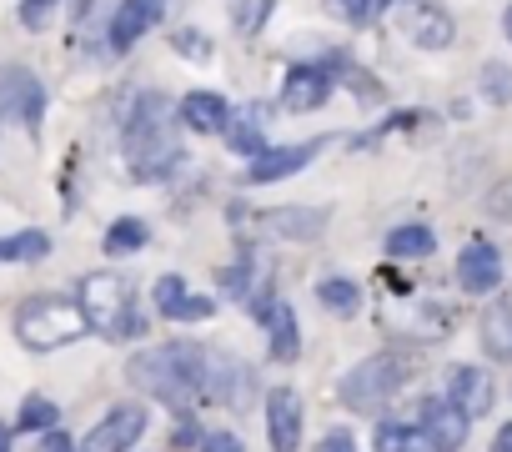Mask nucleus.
<instances>
[{"label": "nucleus", "mask_w": 512, "mask_h": 452, "mask_svg": "<svg viewBox=\"0 0 512 452\" xmlns=\"http://www.w3.org/2000/svg\"><path fill=\"white\" fill-rule=\"evenodd\" d=\"M201 367H206L201 342H166V347H151V352L131 357V382L181 412L201 392Z\"/></svg>", "instance_id": "f257e3e1"}, {"label": "nucleus", "mask_w": 512, "mask_h": 452, "mask_svg": "<svg viewBox=\"0 0 512 452\" xmlns=\"http://www.w3.org/2000/svg\"><path fill=\"white\" fill-rule=\"evenodd\" d=\"M412 367H417V357H412V352L387 347V352H377V357L357 362V367L342 377V402H347L352 412H382V407L407 387Z\"/></svg>", "instance_id": "f03ea898"}, {"label": "nucleus", "mask_w": 512, "mask_h": 452, "mask_svg": "<svg viewBox=\"0 0 512 452\" xmlns=\"http://www.w3.org/2000/svg\"><path fill=\"white\" fill-rule=\"evenodd\" d=\"M176 156H181V146L171 136L166 101L161 96H146L141 111H136V121H131V131H126V161H131V171L141 181H156V176H166L176 166Z\"/></svg>", "instance_id": "7ed1b4c3"}, {"label": "nucleus", "mask_w": 512, "mask_h": 452, "mask_svg": "<svg viewBox=\"0 0 512 452\" xmlns=\"http://www.w3.org/2000/svg\"><path fill=\"white\" fill-rule=\"evenodd\" d=\"M86 332H91L86 312H81L76 302H66V297H31V302H21V312H16V337H21V347H31V352L71 347V342L86 337Z\"/></svg>", "instance_id": "20e7f679"}, {"label": "nucleus", "mask_w": 512, "mask_h": 452, "mask_svg": "<svg viewBox=\"0 0 512 452\" xmlns=\"http://www.w3.org/2000/svg\"><path fill=\"white\" fill-rule=\"evenodd\" d=\"M76 307L86 312L91 332H101V337H131L141 327V317L131 312L136 307L131 302V282L121 272H91V277H81Z\"/></svg>", "instance_id": "39448f33"}, {"label": "nucleus", "mask_w": 512, "mask_h": 452, "mask_svg": "<svg viewBox=\"0 0 512 452\" xmlns=\"http://www.w3.org/2000/svg\"><path fill=\"white\" fill-rule=\"evenodd\" d=\"M201 392L231 412H241L251 402V367L226 357V352H206V367H201Z\"/></svg>", "instance_id": "423d86ee"}, {"label": "nucleus", "mask_w": 512, "mask_h": 452, "mask_svg": "<svg viewBox=\"0 0 512 452\" xmlns=\"http://www.w3.org/2000/svg\"><path fill=\"white\" fill-rule=\"evenodd\" d=\"M141 432H146V407L141 402H121V407H111L91 427V437L81 442V452H131L141 442Z\"/></svg>", "instance_id": "0eeeda50"}, {"label": "nucleus", "mask_w": 512, "mask_h": 452, "mask_svg": "<svg viewBox=\"0 0 512 452\" xmlns=\"http://www.w3.org/2000/svg\"><path fill=\"white\" fill-rule=\"evenodd\" d=\"M447 402H452L467 422H472V417H487L492 402H497L492 372H487V367H472V362L452 367V377H447Z\"/></svg>", "instance_id": "6e6552de"}, {"label": "nucleus", "mask_w": 512, "mask_h": 452, "mask_svg": "<svg viewBox=\"0 0 512 452\" xmlns=\"http://www.w3.org/2000/svg\"><path fill=\"white\" fill-rule=\"evenodd\" d=\"M417 427L432 437L437 452H457L467 442V417L447 402V397H422L417 402Z\"/></svg>", "instance_id": "1a4fd4ad"}, {"label": "nucleus", "mask_w": 512, "mask_h": 452, "mask_svg": "<svg viewBox=\"0 0 512 452\" xmlns=\"http://www.w3.org/2000/svg\"><path fill=\"white\" fill-rule=\"evenodd\" d=\"M267 437H272V452H297L302 447V397H297V387H272Z\"/></svg>", "instance_id": "9d476101"}, {"label": "nucleus", "mask_w": 512, "mask_h": 452, "mask_svg": "<svg viewBox=\"0 0 512 452\" xmlns=\"http://www.w3.org/2000/svg\"><path fill=\"white\" fill-rule=\"evenodd\" d=\"M161 16H166V0H121L116 16H111V26H106L111 51H131Z\"/></svg>", "instance_id": "9b49d317"}, {"label": "nucleus", "mask_w": 512, "mask_h": 452, "mask_svg": "<svg viewBox=\"0 0 512 452\" xmlns=\"http://www.w3.org/2000/svg\"><path fill=\"white\" fill-rule=\"evenodd\" d=\"M327 141H297V146H267L262 156H256L251 166H246V176L256 181V186H267V181H282V176H297L307 161H317V151H322Z\"/></svg>", "instance_id": "f8f14e48"}, {"label": "nucleus", "mask_w": 512, "mask_h": 452, "mask_svg": "<svg viewBox=\"0 0 512 452\" xmlns=\"http://www.w3.org/2000/svg\"><path fill=\"white\" fill-rule=\"evenodd\" d=\"M327 96H332V71L327 66L302 61V66L287 71V86H282V106L287 111H317V106H327Z\"/></svg>", "instance_id": "ddd939ff"}, {"label": "nucleus", "mask_w": 512, "mask_h": 452, "mask_svg": "<svg viewBox=\"0 0 512 452\" xmlns=\"http://www.w3.org/2000/svg\"><path fill=\"white\" fill-rule=\"evenodd\" d=\"M457 282H462V292H472V297L492 292V287L502 282V257H497V247H492V242H467L462 257H457Z\"/></svg>", "instance_id": "4468645a"}, {"label": "nucleus", "mask_w": 512, "mask_h": 452, "mask_svg": "<svg viewBox=\"0 0 512 452\" xmlns=\"http://www.w3.org/2000/svg\"><path fill=\"white\" fill-rule=\"evenodd\" d=\"M402 36H407L412 46H422V51H442V46H452V21H447L442 6H432V0H417V6L402 16Z\"/></svg>", "instance_id": "2eb2a0df"}, {"label": "nucleus", "mask_w": 512, "mask_h": 452, "mask_svg": "<svg viewBox=\"0 0 512 452\" xmlns=\"http://www.w3.org/2000/svg\"><path fill=\"white\" fill-rule=\"evenodd\" d=\"M0 106H11V111L36 131V126H41L46 91H41V81H36V76H26V71H0Z\"/></svg>", "instance_id": "dca6fc26"}, {"label": "nucleus", "mask_w": 512, "mask_h": 452, "mask_svg": "<svg viewBox=\"0 0 512 452\" xmlns=\"http://www.w3.org/2000/svg\"><path fill=\"white\" fill-rule=\"evenodd\" d=\"M176 116H181V126H186V131H196V136H216V131H226L231 106H226L216 91H191V96H181Z\"/></svg>", "instance_id": "f3484780"}, {"label": "nucleus", "mask_w": 512, "mask_h": 452, "mask_svg": "<svg viewBox=\"0 0 512 452\" xmlns=\"http://www.w3.org/2000/svg\"><path fill=\"white\" fill-rule=\"evenodd\" d=\"M262 221H267V232H272V237L312 242V237H322V221H327V211H322V206H277V211H267Z\"/></svg>", "instance_id": "a211bd4d"}, {"label": "nucleus", "mask_w": 512, "mask_h": 452, "mask_svg": "<svg viewBox=\"0 0 512 452\" xmlns=\"http://www.w3.org/2000/svg\"><path fill=\"white\" fill-rule=\"evenodd\" d=\"M267 342H272V357L277 362H297L302 357V327H297V312L287 302H272V312H267Z\"/></svg>", "instance_id": "6ab92c4d"}, {"label": "nucleus", "mask_w": 512, "mask_h": 452, "mask_svg": "<svg viewBox=\"0 0 512 452\" xmlns=\"http://www.w3.org/2000/svg\"><path fill=\"white\" fill-rule=\"evenodd\" d=\"M482 347L487 357H512V297H497L487 312H482Z\"/></svg>", "instance_id": "aec40b11"}, {"label": "nucleus", "mask_w": 512, "mask_h": 452, "mask_svg": "<svg viewBox=\"0 0 512 452\" xmlns=\"http://www.w3.org/2000/svg\"><path fill=\"white\" fill-rule=\"evenodd\" d=\"M226 146L236 151V156H262L267 151V136H262V111H231V121H226Z\"/></svg>", "instance_id": "412c9836"}, {"label": "nucleus", "mask_w": 512, "mask_h": 452, "mask_svg": "<svg viewBox=\"0 0 512 452\" xmlns=\"http://www.w3.org/2000/svg\"><path fill=\"white\" fill-rule=\"evenodd\" d=\"M377 452H437V447H432V437H427L422 427L387 417V422L377 427Z\"/></svg>", "instance_id": "4be33fe9"}, {"label": "nucleus", "mask_w": 512, "mask_h": 452, "mask_svg": "<svg viewBox=\"0 0 512 452\" xmlns=\"http://www.w3.org/2000/svg\"><path fill=\"white\" fill-rule=\"evenodd\" d=\"M146 242H151V226H146L141 216H121V221H111V232L101 237L106 257H126V252H141Z\"/></svg>", "instance_id": "5701e85b"}, {"label": "nucleus", "mask_w": 512, "mask_h": 452, "mask_svg": "<svg viewBox=\"0 0 512 452\" xmlns=\"http://www.w3.org/2000/svg\"><path fill=\"white\" fill-rule=\"evenodd\" d=\"M437 247V237H432V226H392V232H387V252L392 257H427Z\"/></svg>", "instance_id": "b1692460"}, {"label": "nucleus", "mask_w": 512, "mask_h": 452, "mask_svg": "<svg viewBox=\"0 0 512 452\" xmlns=\"http://www.w3.org/2000/svg\"><path fill=\"white\" fill-rule=\"evenodd\" d=\"M317 302H322L327 312H337V317H352V312L362 307V292H357L347 277H327V282L317 287Z\"/></svg>", "instance_id": "393cba45"}, {"label": "nucleus", "mask_w": 512, "mask_h": 452, "mask_svg": "<svg viewBox=\"0 0 512 452\" xmlns=\"http://www.w3.org/2000/svg\"><path fill=\"white\" fill-rule=\"evenodd\" d=\"M51 252L46 232H21V237H0V262H41Z\"/></svg>", "instance_id": "a878e982"}, {"label": "nucleus", "mask_w": 512, "mask_h": 452, "mask_svg": "<svg viewBox=\"0 0 512 452\" xmlns=\"http://www.w3.org/2000/svg\"><path fill=\"white\" fill-rule=\"evenodd\" d=\"M56 422H61V407L51 397H26L21 412H16V427L21 432H51Z\"/></svg>", "instance_id": "bb28decb"}, {"label": "nucleus", "mask_w": 512, "mask_h": 452, "mask_svg": "<svg viewBox=\"0 0 512 452\" xmlns=\"http://www.w3.org/2000/svg\"><path fill=\"white\" fill-rule=\"evenodd\" d=\"M186 297H191V292H186V282H181V277H161V282H156V312H161V317H171V322H176V317H181V307H186Z\"/></svg>", "instance_id": "cd10ccee"}, {"label": "nucleus", "mask_w": 512, "mask_h": 452, "mask_svg": "<svg viewBox=\"0 0 512 452\" xmlns=\"http://www.w3.org/2000/svg\"><path fill=\"white\" fill-rule=\"evenodd\" d=\"M56 6H61V0H21V26L26 31H46V21H51Z\"/></svg>", "instance_id": "c85d7f7f"}, {"label": "nucleus", "mask_w": 512, "mask_h": 452, "mask_svg": "<svg viewBox=\"0 0 512 452\" xmlns=\"http://www.w3.org/2000/svg\"><path fill=\"white\" fill-rule=\"evenodd\" d=\"M246 282H251V262H246V257H236V262H231V267L221 272V287L241 297V292H246Z\"/></svg>", "instance_id": "c756f323"}, {"label": "nucleus", "mask_w": 512, "mask_h": 452, "mask_svg": "<svg viewBox=\"0 0 512 452\" xmlns=\"http://www.w3.org/2000/svg\"><path fill=\"white\" fill-rule=\"evenodd\" d=\"M312 452H357V437H352L347 427H332V432H327Z\"/></svg>", "instance_id": "7c9ffc66"}, {"label": "nucleus", "mask_w": 512, "mask_h": 452, "mask_svg": "<svg viewBox=\"0 0 512 452\" xmlns=\"http://www.w3.org/2000/svg\"><path fill=\"white\" fill-rule=\"evenodd\" d=\"M36 452H81V447H76L61 427H51V432H41V437H36Z\"/></svg>", "instance_id": "2f4dec72"}, {"label": "nucleus", "mask_w": 512, "mask_h": 452, "mask_svg": "<svg viewBox=\"0 0 512 452\" xmlns=\"http://www.w3.org/2000/svg\"><path fill=\"white\" fill-rule=\"evenodd\" d=\"M211 312H216V302H211V297H186V307H181V317H176V322H206Z\"/></svg>", "instance_id": "473e14b6"}, {"label": "nucleus", "mask_w": 512, "mask_h": 452, "mask_svg": "<svg viewBox=\"0 0 512 452\" xmlns=\"http://www.w3.org/2000/svg\"><path fill=\"white\" fill-rule=\"evenodd\" d=\"M267 11H272V0H246V6H241V31H256Z\"/></svg>", "instance_id": "72a5a7b5"}, {"label": "nucleus", "mask_w": 512, "mask_h": 452, "mask_svg": "<svg viewBox=\"0 0 512 452\" xmlns=\"http://www.w3.org/2000/svg\"><path fill=\"white\" fill-rule=\"evenodd\" d=\"M201 452H246V447H241L236 432H211V437L201 442Z\"/></svg>", "instance_id": "f704fd0d"}, {"label": "nucleus", "mask_w": 512, "mask_h": 452, "mask_svg": "<svg viewBox=\"0 0 512 452\" xmlns=\"http://www.w3.org/2000/svg\"><path fill=\"white\" fill-rule=\"evenodd\" d=\"M176 51H196V56H206L211 46H206V36H176Z\"/></svg>", "instance_id": "c9c22d12"}, {"label": "nucleus", "mask_w": 512, "mask_h": 452, "mask_svg": "<svg viewBox=\"0 0 512 452\" xmlns=\"http://www.w3.org/2000/svg\"><path fill=\"white\" fill-rule=\"evenodd\" d=\"M492 452H512V422H507V427H497V437H492Z\"/></svg>", "instance_id": "e433bc0d"}, {"label": "nucleus", "mask_w": 512, "mask_h": 452, "mask_svg": "<svg viewBox=\"0 0 512 452\" xmlns=\"http://www.w3.org/2000/svg\"><path fill=\"white\" fill-rule=\"evenodd\" d=\"M176 442H206V437H201V427H196V422H181V432H176Z\"/></svg>", "instance_id": "4c0bfd02"}, {"label": "nucleus", "mask_w": 512, "mask_h": 452, "mask_svg": "<svg viewBox=\"0 0 512 452\" xmlns=\"http://www.w3.org/2000/svg\"><path fill=\"white\" fill-rule=\"evenodd\" d=\"M0 452H11V427H0Z\"/></svg>", "instance_id": "58836bf2"}, {"label": "nucleus", "mask_w": 512, "mask_h": 452, "mask_svg": "<svg viewBox=\"0 0 512 452\" xmlns=\"http://www.w3.org/2000/svg\"><path fill=\"white\" fill-rule=\"evenodd\" d=\"M502 31H507V41H512V6H507V16H502Z\"/></svg>", "instance_id": "ea45409f"}]
</instances>
